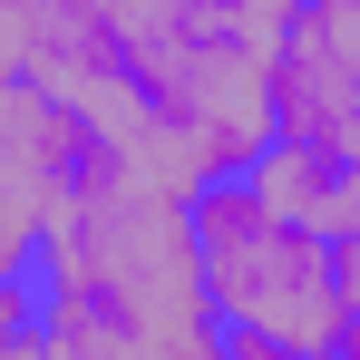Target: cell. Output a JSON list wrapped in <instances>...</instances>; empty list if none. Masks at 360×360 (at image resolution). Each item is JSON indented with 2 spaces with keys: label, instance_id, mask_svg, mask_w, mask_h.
Returning a JSON list of instances; mask_svg holds the SVG:
<instances>
[{
  "label": "cell",
  "instance_id": "cell-1",
  "mask_svg": "<svg viewBox=\"0 0 360 360\" xmlns=\"http://www.w3.org/2000/svg\"><path fill=\"white\" fill-rule=\"evenodd\" d=\"M39 273L78 283L117 311L146 341V360H224V311L205 292V253H195V205L166 185H127L108 205L68 214L59 234L39 243Z\"/></svg>",
  "mask_w": 360,
  "mask_h": 360
},
{
  "label": "cell",
  "instance_id": "cell-2",
  "mask_svg": "<svg viewBox=\"0 0 360 360\" xmlns=\"http://www.w3.org/2000/svg\"><path fill=\"white\" fill-rule=\"evenodd\" d=\"M195 253H205V292L224 311V331H273L321 360L341 351V331H351L341 243L283 214L253 176H214L195 195Z\"/></svg>",
  "mask_w": 360,
  "mask_h": 360
},
{
  "label": "cell",
  "instance_id": "cell-3",
  "mask_svg": "<svg viewBox=\"0 0 360 360\" xmlns=\"http://www.w3.org/2000/svg\"><path fill=\"white\" fill-rule=\"evenodd\" d=\"M273 117L302 146L360 156V0H302L283 30V78H273Z\"/></svg>",
  "mask_w": 360,
  "mask_h": 360
},
{
  "label": "cell",
  "instance_id": "cell-4",
  "mask_svg": "<svg viewBox=\"0 0 360 360\" xmlns=\"http://www.w3.org/2000/svg\"><path fill=\"white\" fill-rule=\"evenodd\" d=\"M253 185H263L283 214L321 224V234H351V224H360V156H331V146L273 136V146H263V166H253Z\"/></svg>",
  "mask_w": 360,
  "mask_h": 360
},
{
  "label": "cell",
  "instance_id": "cell-5",
  "mask_svg": "<svg viewBox=\"0 0 360 360\" xmlns=\"http://www.w3.org/2000/svg\"><path fill=\"white\" fill-rule=\"evenodd\" d=\"M224 360H321L302 341H273V331H224Z\"/></svg>",
  "mask_w": 360,
  "mask_h": 360
},
{
  "label": "cell",
  "instance_id": "cell-6",
  "mask_svg": "<svg viewBox=\"0 0 360 360\" xmlns=\"http://www.w3.org/2000/svg\"><path fill=\"white\" fill-rule=\"evenodd\" d=\"M0 360H59V351L39 341V321H20V331H0Z\"/></svg>",
  "mask_w": 360,
  "mask_h": 360
},
{
  "label": "cell",
  "instance_id": "cell-7",
  "mask_svg": "<svg viewBox=\"0 0 360 360\" xmlns=\"http://www.w3.org/2000/svg\"><path fill=\"white\" fill-rule=\"evenodd\" d=\"M331 243H341V292H351V311H360V224H351V234H331Z\"/></svg>",
  "mask_w": 360,
  "mask_h": 360
},
{
  "label": "cell",
  "instance_id": "cell-8",
  "mask_svg": "<svg viewBox=\"0 0 360 360\" xmlns=\"http://www.w3.org/2000/svg\"><path fill=\"white\" fill-rule=\"evenodd\" d=\"M234 10H253L263 30H292V10H302V0H234Z\"/></svg>",
  "mask_w": 360,
  "mask_h": 360
},
{
  "label": "cell",
  "instance_id": "cell-9",
  "mask_svg": "<svg viewBox=\"0 0 360 360\" xmlns=\"http://www.w3.org/2000/svg\"><path fill=\"white\" fill-rule=\"evenodd\" d=\"M331 360H360V311H351V331H341V351H331Z\"/></svg>",
  "mask_w": 360,
  "mask_h": 360
}]
</instances>
